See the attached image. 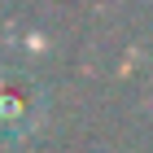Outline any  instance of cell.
<instances>
[{"mask_svg":"<svg viewBox=\"0 0 153 153\" xmlns=\"http://www.w3.org/2000/svg\"><path fill=\"white\" fill-rule=\"evenodd\" d=\"M35 114L39 105L31 96V88L13 74H0V136H22L35 123Z\"/></svg>","mask_w":153,"mask_h":153,"instance_id":"1","label":"cell"}]
</instances>
